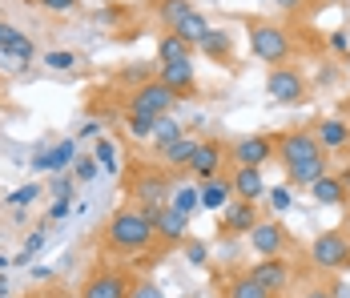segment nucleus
<instances>
[{
    "instance_id": "49",
    "label": "nucleus",
    "mask_w": 350,
    "mask_h": 298,
    "mask_svg": "<svg viewBox=\"0 0 350 298\" xmlns=\"http://www.w3.org/2000/svg\"><path fill=\"white\" fill-rule=\"evenodd\" d=\"M306 298H334L326 286H314V290H306Z\"/></svg>"
},
{
    "instance_id": "18",
    "label": "nucleus",
    "mask_w": 350,
    "mask_h": 298,
    "mask_svg": "<svg viewBox=\"0 0 350 298\" xmlns=\"http://www.w3.org/2000/svg\"><path fill=\"white\" fill-rule=\"evenodd\" d=\"M174 61H193V45L177 33H165L157 40V65H174Z\"/></svg>"
},
{
    "instance_id": "45",
    "label": "nucleus",
    "mask_w": 350,
    "mask_h": 298,
    "mask_svg": "<svg viewBox=\"0 0 350 298\" xmlns=\"http://www.w3.org/2000/svg\"><path fill=\"white\" fill-rule=\"evenodd\" d=\"M12 36H21V29H12L8 21H0V49H4V45L12 40Z\"/></svg>"
},
{
    "instance_id": "11",
    "label": "nucleus",
    "mask_w": 350,
    "mask_h": 298,
    "mask_svg": "<svg viewBox=\"0 0 350 298\" xmlns=\"http://www.w3.org/2000/svg\"><path fill=\"white\" fill-rule=\"evenodd\" d=\"M189 173H193L198 182H210V177H217V173H221V141H213V137L198 141L193 162H189Z\"/></svg>"
},
{
    "instance_id": "43",
    "label": "nucleus",
    "mask_w": 350,
    "mask_h": 298,
    "mask_svg": "<svg viewBox=\"0 0 350 298\" xmlns=\"http://www.w3.org/2000/svg\"><path fill=\"white\" fill-rule=\"evenodd\" d=\"M189 262H193V266L206 262V246H202V242H189Z\"/></svg>"
},
{
    "instance_id": "44",
    "label": "nucleus",
    "mask_w": 350,
    "mask_h": 298,
    "mask_svg": "<svg viewBox=\"0 0 350 298\" xmlns=\"http://www.w3.org/2000/svg\"><path fill=\"white\" fill-rule=\"evenodd\" d=\"M270 4H278L282 12H302L306 8V0H270Z\"/></svg>"
},
{
    "instance_id": "48",
    "label": "nucleus",
    "mask_w": 350,
    "mask_h": 298,
    "mask_svg": "<svg viewBox=\"0 0 350 298\" xmlns=\"http://www.w3.org/2000/svg\"><path fill=\"white\" fill-rule=\"evenodd\" d=\"M330 295H334V298H350V286H347V282H334V286H330Z\"/></svg>"
},
{
    "instance_id": "12",
    "label": "nucleus",
    "mask_w": 350,
    "mask_h": 298,
    "mask_svg": "<svg viewBox=\"0 0 350 298\" xmlns=\"http://www.w3.org/2000/svg\"><path fill=\"white\" fill-rule=\"evenodd\" d=\"M157 81L170 85L177 97H189L198 89V73H193V61H174V65H161L157 69Z\"/></svg>"
},
{
    "instance_id": "20",
    "label": "nucleus",
    "mask_w": 350,
    "mask_h": 298,
    "mask_svg": "<svg viewBox=\"0 0 350 298\" xmlns=\"http://www.w3.org/2000/svg\"><path fill=\"white\" fill-rule=\"evenodd\" d=\"M210 61H217V65H226L230 57H234V36L226 33V29H210V33L202 36V45H198Z\"/></svg>"
},
{
    "instance_id": "50",
    "label": "nucleus",
    "mask_w": 350,
    "mask_h": 298,
    "mask_svg": "<svg viewBox=\"0 0 350 298\" xmlns=\"http://www.w3.org/2000/svg\"><path fill=\"white\" fill-rule=\"evenodd\" d=\"M338 177H342V182H347V190H350V166L342 169V173H338Z\"/></svg>"
},
{
    "instance_id": "8",
    "label": "nucleus",
    "mask_w": 350,
    "mask_h": 298,
    "mask_svg": "<svg viewBox=\"0 0 350 298\" xmlns=\"http://www.w3.org/2000/svg\"><path fill=\"white\" fill-rule=\"evenodd\" d=\"M274 149H278V141H274V137L254 133V137H238V141H234L230 158H234V166H258V169H262L270 158H274Z\"/></svg>"
},
{
    "instance_id": "28",
    "label": "nucleus",
    "mask_w": 350,
    "mask_h": 298,
    "mask_svg": "<svg viewBox=\"0 0 350 298\" xmlns=\"http://www.w3.org/2000/svg\"><path fill=\"white\" fill-rule=\"evenodd\" d=\"M189 12H193V4H189V0H157V16H161V25H165V29H177Z\"/></svg>"
},
{
    "instance_id": "42",
    "label": "nucleus",
    "mask_w": 350,
    "mask_h": 298,
    "mask_svg": "<svg viewBox=\"0 0 350 298\" xmlns=\"http://www.w3.org/2000/svg\"><path fill=\"white\" fill-rule=\"evenodd\" d=\"M330 49H334V53H350L347 33H330Z\"/></svg>"
},
{
    "instance_id": "33",
    "label": "nucleus",
    "mask_w": 350,
    "mask_h": 298,
    "mask_svg": "<svg viewBox=\"0 0 350 298\" xmlns=\"http://www.w3.org/2000/svg\"><path fill=\"white\" fill-rule=\"evenodd\" d=\"M44 65L57 69V73H65V69L77 65V53H69V49H53V53H44Z\"/></svg>"
},
{
    "instance_id": "14",
    "label": "nucleus",
    "mask_w": 350,
    "mask_h": 298,
    "mask_svg": "<svg viewBox=\"0 0 350 298\" xmlns=\"http://www.w3.org/2000/svg\"><path fill=\"white\" fill-rule=\"evenodd\" d=\"M254 226H258V210H254V201L238 198V201H230V206L221 210V230L226 234H250Z\"/></svg>"
},
{
    "instance_id": "10",
    "label": "nucleus",
    "mask_w": 350,
    "mask_h": 298,
    "mask_svg": "<svg viewBox=\"0 0 350 298\" xmlns=\"http://www.w3.org/2000/svg\"><path fill=\"white\" fill-rule=\"evenodd\" d=\"M245 274H250L254 282H262L270 295H278V290H286V286H290V262H286V258H278V254H270V258L254 262Z\"/></svg>"
},
{
    "instance_id": "16",
    "label": "nucleus",
    "mask_w": 350,
    "mask_h": 298,
    "mask_svg": "<svg viewBox=\"0 0 350 298\" xmlns=\"http://www.w3.org/2000/svg\"><path fill=\"white\" fill-rule=\"evenodd\" d=\"M77 162V145L72 141H57L49 149H40L33 158V169H69Z\"/></svg>"
},
{
    "instance_id": "39",
    "label": "nucleus",
    "mask_w": 350,
    "mask_h": 298,
    "mask_svg": "<svg viewBox=\"0 0 350 298\" xmlns=\"http://www.w3.org/2000/svg\"><path fill=\"white\" fill-rule=\"evenodd\" d=\"M129 298H165L157 290V282H133V295Z\"/></svg>"
},
{
    "instance_id": "19",
    "label": "nucleus",
    "mask_w": 350,
    "mask_h": 298,
    "mask_svg": "<svg viewBox=\"0 0 350 298\" xmlns=\"http://www.w3.org/2000/svg\"><path fill=\"white\" fill-rule=\"evenodd\" d=\"M322 173H326V158L318 153V158H306V162H290L286 166V182L290 186H314Z\"/></svg>"
},
{
    "instance_id": "2",
    "label": "nucleus",
    "mask_w": 350,
    "mask_h": 298,
    "mask_svg": "<svg viewBox=\"0 0 350 298\" xmlns=\"http://www.w3.org/2000/svg\"><path fill=\"white\" fill-rule=\"evenodd\" d=\"M290 33L282 29V25H270V21H258V25H250V53L258 57V61H266V65H282L286 57H290Z\"/></svg>"
},
{
    "instance_id": "32",
    "label": "nucleus",
    "mask_w": 350,
    "mask_h": 298,
    "mask_svg": "<svg viewBox=\"0 0 350 298\" xmlns=\"http://www.w3.org/2000/svg\"><path fill=\"white\" fill-rule=\"evenodd\" d=\"M33 40H29V36L21 33V36H12V40H8V45H4V57H21V61H33Z\"/></svg>"
},
{
    "instance_id": "22",
    "label": "nucleus",
    "mask_w": 350,
    "mask_h": 298,
    "mask_svg": "<svg viewBox=\"0 0 350 298\" xmlns=\"http://www.w3.org/2000/svg\"><path fill=\"white\" fill-rule=\"evenodd\" d=\"M318 141H322V149H342V145H350V125L342 117H326L318 125Z\"/></svg>"
},
{
    "instance_id": "23",
    "label": "nucleus",
    "mask_w": 350,
    "mask_h": 298,
    "mask_svg": "<svg viewBox=\"0 0 350 298\" xmlns=\"http://www.w3.org/2000/svg\"><path fill=\"white\" fill-rule=\"evenodd\" d=\"M230 194H234V182L210 177V182L202 186V206H206V210H226V206H230Z\"/></svg>"
},
{
    "instance_id": "6",
    "label": "nucleus",
    "mask_w": 350,
    "mask_h": 298,
    "mask_svg": "<svg viewBox=\"0 0 350 298\" xmlns=\"http://www.w3.org/2000/svg\"><path fill=\"white\" fill-rule=\"evenodd\" d=\"M177 105V93L170 85H161L157 77L153 81H145L133 89V97H129V113H145V117H165L170 109Z\"/></svg>"
},
{
    "instance_id": "5",
    "label": "nucleus",
    "mask_w": 350,
    "mask_h": 298,
    "mask_svg": "<svg viewBox=\"0 0 350 298\" xmlns=\"http://www.w3.org/2000/svg\"><path fill=\"white\" fill-rule=\"evenodd\" d=\"M129 295H133V278L117 266H97L81 286V298H129Z\"/></svg>"
},
{
    "instance_id": "30",
    "label": "nucleus",
    "mask_w": 350,
    "mask_h": 298,
    "mask_svg": "<svg viewBox=\"0 0 350 298\" xmlns=\"http://www.w3.org/2000/svg\"><path fill=\"white\" fill-rule=\"evenodd\" d=\"M145 81H153V69L145 65V61H137V65H129V69H121V85H145Z\"/></svg>"
},
{
    "instance_id": "38",
    "label": "nucleus",
    "mask_w": 350,
    "mask_h": 298,
    "mask_svg": "<svg viewBox=\"0 0 350 298\" xmlns=\"http://www.w3.org/2000/svg\"><path fill=\"white\" fill-rule=\"evenodd\" d=\"M36 194H40V186H36V182H29V186H21V190H16L8 201H12V206H33Z\"/></svg>"
},
{
    "instance_id": "26",
    "label": "nucleus",
    "mask_w": 350,
    "mask_h": 298,
    "mask_svg": "<svg viewBox=\"0 0 350 298\" xmlns=\"http://www.w3.org/2000/svg\"><path fill=\"white\" fill-rule=\"evenodd\" d=\"M170 33L185 36V40H189V45H193V49H198V45H202V36L210 33V21H206V16H202V12H198V8H193V12H189V16H185V21H181V25H177V29H170Z\"/></svg>"
},
{
    "instance_id": "52",
    "label": "nucleus",
    "mask_w": 350,
    "mask_h": 298,
    "mask_svg": "<svg viewBox=\"0 0 350 298\" xmlns=\"http://www.w3.org/2000/svg\"><path fill=\"white\" fill-rule=\"evenodd\" d=\"M342 226H347V238H350V210H347V222H342Z\"/></svg>"
},
{
    "instance_id": "24",
    "label": "nucleus",
    "mask_w": 350,
    "mask_h": 298,
    "mask_svg": "<svg viewBox=\"0 0 350 298\" xmlns=\"http://www.w3.org/2000/svg\"><path fill=\"white\" fill-rule=\"evenodd\" d=\"M193 149H198V141L193 137H177L174 145H165L161 149V162H165V169H181L193 162Z\"/></svg>"
},
{
    "instance_id": "35",
    "label": "nucleus",
    "mask_w": 350,
    "mask_h": 298,
    "mask_svg": "<svg viewBox=\"0 0 350 298\" xmlns=\"http://www.w3.org/2000/svg\"><path fill=\"white\" fill-rule=\"evenodd\" d=\"M97 169H101V162H97V158H77L72 177H77V182H93V177H97Z\"/></svg>"
},
{
    "instance_id": "37",
    "label": "nucleus",
    "mask_w": 350,
    "mask_h": 298,
    "mask_svg": "<svg viewBox=\"0 0 350 298\" xmlns=\"http://www.w3.org/2000/svg\"><path fill=\"white\" fill-rule=\"evenodd\" d=\"M40 246H44V230H36L33 238H25V246H21V254H16V262H29L40 254Z\"/></svg>"
},
{
    "instance_id": "25",
    "label": "nucleus",
    "mask_w": 350,
    "mask_h": 298,
    "mask_svg": "<svg viewBox=\"0 0 350 298\" xmlns=\"http://www.w3.org/2000/svg\"><path fill=\"white\" fill-rule=\"evenodd\" d=\"M221 298H274V295H270L262 282H254L250 274H238V278H230V282H226Z\"/></svg>"
},
{
    "instance_id": "27",
    "label": "nucleus",
    "mask_w": 350,
    "mask_h": 298,
    "mask_svg": "<svg viewBox=\"0 0 350 298\" xmlns=\"http://www.w3.org/2000/svg\"><path fill=\"white\" fill-rule=\"evenodd\" d=\"M177 137H185V129L177 125V121L170 117V113H165V117H157V125H153V137H149V141H153V149L161 153L165 145H174Z\"/></svg>"
},
{
    "instance_id": "55",
    "label": "nucleus",
    "mask_w": 350,
    "mask_h": 298,
    "mask_svg": "<svg viewBox=\"0 0 350 298\" xmlns=\"http://www.w3.org/2000/svg\"><path fill=\"white\" fill-rule=\"evenodd\" d=\"M69 298H72V295H69Z\"/></svg>"
},
{
    "instance_id": "15",
    "label": "nucleus",
    "mask_w": 350,
    "mask_h": 298,
    "mask_svg": "<svg viewBox=\"0 0 350 298\" xmlns=\"http://www.w3.org/2000/svg\"><path fill=\"white\" fill-rule=\"evenodd\" d=\"M230 182H234V194L245 198V201H258L262 194H266V177H262L258 166H238V173H234Z\"/></svg>"
},
{
    "instance_id": "9",
    "label": "nucleus",
    "mask_w": 350,
    "mask_h": 298,
    "mask_svg": "<svg viewBox=\"0 0 350 298\" xmlns=\"http://www.w3.org/2000/svg\"><path fill=\"white\" fill-rule=\"evenodd\" d=\"M318 153H322V141H318V133H310V129H294V133H282L278 137L282 166H290V162H306V158H318Z\"/></svg>"
},
{
    "instance_id": "4",
    "label": "nucleus",
    "mask_w": 350,
    "mask_h": 298,
    "mask_svg": "<svg viewBox=\"0 0 350 298\" xmlns=\"http://www.w3.org/2000/svg\"><path fill=\"white\" fill-rule=\"evenodd\" d=\"M141 210L149 214L153 234H157V242H161V246H177V242H185V234H189V218H185L181 210L161 206V201H145Z\"/></svg>"
},
{
    "instance_id": "3",
    "label": "nucleus",
    "mask_w": 350,
    "mask_h": 298,
    "mask_svg": "<svg viewBox=\"0 0 350 298\" xmlns=\"http://www.w3.org/2000/svg\"><path fill=\"white\" fill-rule=\"evenodd\" d=\"M310 262L318 270H350V238L347 230H322L310 242Z\"/></svg>"
},
{
    "instance_id": "40",
    "label": "nucleus",
    "mask_w": 350,
    "mask_h": 298,
    "mask_svg": "<svg viewBox=\"0 0 350 298\" xmlns=\"http://www.w3.org/2000/svg\"><path fill=\"white\" fill-rule=\"evenodd\" d=\"M40 8H49V12H72L77 8V0H36Z\"/></svg>"
},
{
    "instance_id": "21",
    "label": "nucleus",
    "mask_w": 350,
    "mask_h": 298,
    "mask_svg": "<svg viewBox=\"0 0 350 298\" xmlns=\"http://www.w3.org/2000/svg\"><path fill=\"white\" fill-rule=\"evenodd\" d=\"M310 194H314L318 206H342L350 190H347V182H342V177H330V173H322L314 186H310Z\"/></svg>"
},
{
    "instance_id": "17",
    "label": "nucleus",
    "mask_w": 350,
    "mask_h": 298,
    "mask_svg": "<svg viewBox=\"0 0 350 298\" xmlns=\"http://www.w3.org/2000/svg\"><path fill=\"white\" fill-rule=\"evenodd\" d=\"M133 194H137L141 201H165V194H170V177L157 173V169H145V173H137V182H133Z\"/></svg>"
},
{
    "instance_id": "7",
    "label": "nucleus",
    "mask_w": 350,
    "mask_h": 298,
    "mask_svg": "<svg viewBox=\"0 0 350 298\" xmlns=\"http://www.w3.org/2000/svg\"><path fill=\"white\" fill-rule=\"evenodd\" d=\"M266 93L278 105H302L306 101V77L294 65H274L266 77Z\"/></svg>"
},
{
    "instance_id": "31",
    "label": "nucleus",
    "mask_w": 350,
    "mask_h": 298,
    "mask_svg": "<svg viewBox=\"0 0 350 298\" xmlns=\"http://www.w3.org/2000/svg\"><path fill=\"white\" fill-rule=\"evenodd\" d=\"M153 125H157V117H145V113H129L125 117V129L133 137H153Z\"/></svg>"
},
{
    "instance_id": "46",
    "label": "nucleus",
    "mask_w": 350,
    "mask_h": 298,
    "mask_svg": "<svg viewBox=\"0 0 350 298\" xmlns=\"http://www.w3.org/2000/svg\"><path fill=\"white\" fill-rule=\"evenodd\" d=\"M65 214H69V198H57L53 210H49V218H65Z\"/></svg>"
},
{
    "instance_id": "53",
    "label": "nucleus",
    "mask_w": 350,
    "mask_h": 298,
    "mask_svg": "<svg viewBox=\"0 0 350 298\" xmlns=\"http://www.w3.org/2000/svg\"><path fill=\"white\" fill-rule=\"evenodd\" d=\"M4 270H8V258H0V274H4Z\"/></svg>"
},
{
    "instance_id": "41",
    "label": "nucleus",
    "mask_w": 350,
    "mask_h": 298,
    "mask_svg": "<svg viewBox=\"0 0 350 298\" xmlns=\"http://www.w3.org/2000/svg\"><path fill=\"white\" fill-rule=\"evenodd\" d=\"M97 21H101V25H109V21H125V8H101Z\"/></svg>"
},
{
    "instance_id": "54",
    "label": "nucleus",
    "mask_w": 350,
    "mask_h": 298,
    "mask_svg": "<svg viewBox=\"0 0 350 298\" xmlns=\"http://www.w3.org/2000/svg\"><path fill=\"white\" fill-rule=\"evenodd\" d=\"M347 105H350V97H347Z\"/></svg>"
},
{
    "instance_id": "47",
    "label": "nucleus",
    "mask_w": 350,
    "mask_h": 298,
    "mask_svg": "<svg viewBox=\"0 0 350 298\" xmlns=\"http://www.w3.org/2000/svg\"><path fill=\"white\" fill-rule=\"evenodd\" d=\"M77 133H81V137H97V133H101V121H85Z\"/></svg>"
},
{
    "instance_id": "1",
    "label": "nucleus",
    "mask_w": 350,
    "mask_h": 298,
    "mask_svg": "<svg viewBox=\"0 0 350 298\" xmlns=\"http://www.w3.org/2000/svg\"><path fill=\"white\" fill-rule=\"evenodd\" d=\"M153 238L157 234H153L149 214L145 210H129V206L113 210V218H109V226H105V246L117 250V254H141Z\"/></svg>"
},
{
    "instance_id": "13",
    "label": "nucleus",
    "mask_w": 350,
    "mask_h": 298,
    "mask_svg": "<svg viewBox=\"0 0 350 298\" xmlns=\"http://www.w3.org/2000/svg\"><path fill=\"white\" fill-rule=\"evenodd\" d=\"M245 238H250V246L262 258H270V254H282V246H286V226H278V222H258Z\"/></svg>"
},
{
    "instance_id": "51",
    "label": "nucleus",
    "mask_w": 350,
    "mask_h": 298,
    "mask_svg": "<svg viewBox=\"0 0 350 298\" xmlns=\"http://www.w3.org/2000/svg\"><path fill=\"white\" fill-rule=\"evenodd\" d=\"M4 290H8V282H4V274H0V295H4Z\"/></svg>"
},
{
    "instance_id": "29",
    "label": "nucleus",
    "mask_w": 350,
    "mask_h": 298,
    "mask_svg": "<svg viewBox=\"0 0 350 298\" xmlns=\"http://www.w3.org/2000/svg\"><path fill=\"white\" fill-rule=\"evenodd\" d=\"M198 206H202V190H198V186H181V190L174 194V210H181L185 218H189Z\"/></svg>"
},
{
    "instance_id": "34",
    "label": "nucleus",
    "mask_w": 350,
    "mask_h": 298,
    "mask_svg": "<svg viewBox=\"0 0 350 298\" xmlns=\"http://www.w3.org/2000/svg\"><path fill=\"white\" fill-rule=\"evenodd\" d=\"M290 190H294V186H290V182H282V186H274V190H266V194H270V206H274V210H290V206H294V194H290Z\"/></svg>"
},
{
    "instance_id": "36",
    "label": "nucleus",
    "mask_w": 350,
    "mask_h": 298,
    "mask_svg": "<svg viewBox=\"0 0 350 298\" xmlns=\"http://www.w3.org/2000/svg\"><path fill=\"white\" fill-rule=\"evenodd\" d=\"M93 158L101 162L105 173H117V162H113V158H117V149H113V141H97V153H93Z\"/></svg>"
}]
</instances>
